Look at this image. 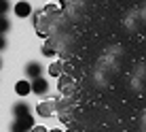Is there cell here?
<instances>
[{
  "label": "cell",
  "instance_id": "6da1fadb",
  "mask_svg": "<svg viewBox=\"0 0 146 132\" xmlns=\"http://www.w3.org/2000/svg\"><path fill=\"white\" fill-rule=\"evenodd\" d=\"M34 115L28 117H15V121L11 124V132H32L34 130Z\"/></svg>",
  "mask_w": 146,
  "mask_h": 132
},
{
  "label": "cell",
  "instance_id": "7a4b0ae2",
  "mask_svg": "<svg viewBox=\"0 0 146 132\" xmlns=\"http://www.w3.org/2000/svg\"><path fill=\"white\" fill-rule=\"evenodd\" d=\"M32 92L36 94V96H44V94L49 92V81L42 79V77L32 79Z\"/></svg>",
  "mask_w": 146,
  "mask_h": 132
},
{
  "label": "cell",
  "instance_id": "3957f363",
  "mask_svg": "<svg viewBox=\"0 0 146 132\" xmlns=\"http://www.w3.org/2000/svg\"><path fill=\"white\" fill-rule=\"evenodd\" d=\"M13 115H15V117H28V115H32V109H30L28 102L19 100V102L13 104Z\"/></svg>",
  "mask_w": 146,
  "mask_h": 132
},
{
  "label": "cell",
  "instance_id": "277c9868",
  "mask_svg": "<svg viewBox=\"0 0 146 132\" xmlns=\"http://www.w3.org/2000/svg\"><path fill=\"white\" fill-rule=\"evenodd\" d=\"M26 77L32 81L36 77H42V66H40L38 62H28L26 64Z\"/></svg>",
  "mask_w": 146,
  "mask_h": 132
},
{
  "label": "cell",
  "instance_id": "5b68a950",
  "mask_svg": "<svg viewBox=\"0 0 146 132\" xmlns=\"http://www.w3.org/2000/svg\"><path fill=\"white\" fill-rule=\"evenodd\" d=\"M13 11H15V15H17V17H30V15H32V4L26 2V0H21V2L15 4Z\"/></svg>",
  "mask_w": 146,
  "mask_h": 132
},
{
  "label": "cell",
  "instance_id": "8992f818",
  "mask_svg": "<svg viewBox=\"0 0 146 132\" xmlns=\"http://www.w3.org/2000/svg\"><path fill=\"white\" fill-rule=\"evenodd\" d=\"M15 92H17V96H21V98H26V96L32 92V81H17V85H15Z\"/></svg>",
  "mask_w": 146,
  "mask_h": 132
},
{
  "label": "cell",
  "instance_id": "52a82bcc",
  "mask_svg": "<svg viewBox=\"0 0 146 132\" xmlns=\"http://www.w3.org/2000/svg\"><path fill=\"white\" fill-rule=\"evenodd\" d=\"M36 111H38V115H42V117H51L53 115V102H38Z\"/></svg>",
  "mask_w": 146,
  "mask_h": 132
},
{
  "label": "cell",
  "instance_id": "ba28073f",
  "mask_svg": "<svg viewBox=\"0 0 146 132\" xmlns=\"http://www.w3.org/2000/svg\"><path fill=\"white\" fill-rule=\"evenodd\" d=\"M11 30V22L7 17H0V34H7Z\"/></svg>",
  "mask_w": 146,
  "mask_h": 132
},
{
  "label": "cell",
  "instance_id": "9c48e42d",
  "mask_svg": "<svg viewBox=\"0 0 146 132\" xmlns=\"http://www.w3.org/2000/svg\"><path fill=\"white\" fill-rule=\"evenodd\" d=\"M9 9H11V2L9 0H0V17H7Z\"/></svg>",
  "mask_w": 146,
  "mask_h": 132
},
{
  "label": "cell",
  "instance_id": "30bf717a",
  "mask_svg": "<svg viewBox=\"0 0 146 132\" xmlns=\"http://www.w3.org/2000/svg\"><path fill=\"white\" fill-rule=\"evenodd\" d=\"M42 53L47 55V58H53V55H55V47L51 43H47V45H44V49H42Z\"/></svg>",
  "mask_w": 146,
  "mask_h": 132
},
{
  "label": "cell",
  "instance_id": "8fae6325",
  "mask_svg": "<svg viewBox=\"0 0 146 132\" xmlns=\"http://www.w3.org/2000/svg\"><path fill=\"white\" fill-rule=\"evenodd\" d=\"M49 73H51L53 77H57V75L62 73V64H59V62H55V64H51V68H49Z\"/></svg>",
  "mask_w": 146,
  "mask_h": 132
},
{
  "label": "cell",
  "instance_id": "7c38bea8",
  "mask_svg": "<svg viewBox=\"0 0 146 132\" xmlns=\"http://www.w3.org/2000/svg\"><path fill=\"white\" fill-rule=\"evenodd\" d=\"M2 49H7V38H4V34H0V51Z\"/></svg>",
  "mask_w": 146,
  "mask_h": 132
},
{
  "label": "cell",
  "instance_id": "4fadbf2b",
  "mask_svg": "<svg viewBox=\"0 0 146 132\" xmlns=\"http://www.w3.org/2000/svg\"><path fill=\"white\" fill-rule=\"evenodd\" d=\"M32 132H49L47 128H44V126H34V130Z\"/></svg>",
  "mask_w": 146,
  "mask_h": 132
},
{
  "label": "cell",
  "instance_id": "5bb4252c",
  "mask_svg": "<svg viewBox=\"0 0 146 132\" xmlns=\"http://www.w3.org/2000/svg\"><path fill=\"white\" fill-rule=\"evenodd\" d=\"M59 2H68V0H59Z\"/></svg>",
  "mask_w": 146,
  "mask_h": 132
},
{
  "label": "cell",
  "instance_id": "9a60e30c",
  "mask_svg": "<svg viewBox=\"0 0 146 132\" xmlns=\"http://www.w3.org/2000/svg\"><path fill=\"white\" fill-rule=\"evenodd\" d=\"M0 68H2V60H0Z\"/></svg>",
  "mask_w": 146,
  "mask_h": 132
}]
</instances>
